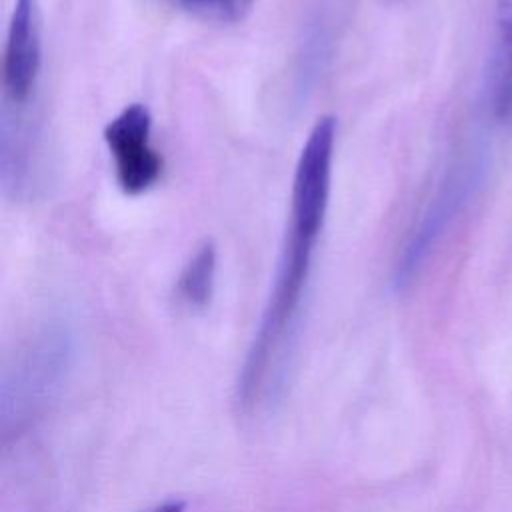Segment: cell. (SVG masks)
<instances>
[{
  "label": "cell",
  "mask_w": 512,
  "mask_h": 512,
  "mask_svg": "<svg viewBox=\"0 0 512 512\" xmlns=\"http://www.w3.org/2000/svg\"><path fill=\"white\" fill-rule=\"evenodd\" d=\"M490 84L500 96L512 100V0H496V42Z\"/></svg>",
  "instance_id": "obj_7"
},
{
  "label": "cell",
  "mask_w": 512,
  "mask_h": 512,
  "mask_svg": "<svg viewBox=\"0 0 512 512\" xmlns=\"http://www.w3.org/2000/svg\"><path fill=\"white\" fill-rule=\"evenodd\" d=\"M170 6L200 20L232 24L246 16L252 0H164Z\"/></svg>",
  "instance_id": "obj_8"
},
{
  "label": "cell",
  "mask_w": 512,
  "mask_h": 512,
  "mask_svg": "<svg viewBox=\"0 0 512 512\" xmlns=\"http://www.w3.org/2000/svg\"><path fill=\"white\" fill-rule=\"evenodd\" d=\"M38 0H14L4 56L2 96L4 108L28 110L42 72V24Z\"/></svg>",
  "instance_id": "obj_5"
},
{
  "label": "cell",
  "mask_w": 512,
  "mask_h": 512,
  "mask_svg": "<svg viewBox=\"0 0 512 512\" xmlns=\"http://www.w3.org/2000/svg\"><path fill=\"white\" fill-rule=\"evenodd\" d=\"M218 254L212 242H204L184 264L176 280V298L190 310H202L208 306L216 284Z\"/></svg>",
  "instance_id": "obj_6"
},
{
  "label": "cell",
  "mask_w": 512,
  "mask_h": 512,
  "mask_svg": "<svg viewBox=\"0 0 512 512\" xmlns=\"http://www.w3.org/2000/svg\"><path fill=\"white\" fill-rule=\"evenodd\" d=\"M474 186V168L470 164H462L454 168L438 192L426 206L418 224L410 232L398 260L394 266V286L398 290L410 286L414 278L422 272L428 258L436 250L438 242L458 218L462 206L468 202L470 190Z\"/></svg>",
  "instance_id": "obj_4"
},
{
  "label": "cell",
  "mask_w": 512,
  "mask_h": 512,
  "mask_svg": "<svg viewBox=\"0 0 512 512\" xmlns=\"http://www.w3.org/2000/svg\"><path fill=\"white\" fill-rule=\"evenodd\" d=\"M104 142L120 190L128 196L148 192L162 176V156L152 144V114L146 104H126L104 126Z\"/></svg>",
  "instance_id": "obj_3"
},
{
  "label": "cell",
  "mask_w": 512,
  "mask_h": 512,
  "mask_svg": "<svg viewBox=\"0 0 512 512\" xmlns=\"http://www.w3.org/2000/svg\"><path fill=\"white\" fill-rule=\"evenodd\" d=\"M72 356L70 334L62 326L42 330L6 370L2 382V428H20L60 386Z\"/></svg>",
  "instance_id": "obj_2"
},
{
  "label": "cell",
  "mask_w": 512,
  "mask_h": 512,
  "mask_svg": "<svg viewBox=\"0 0 512 512\" xmlns=\"http://www.w3.org/2000/svg\"><path fill=\"white\" fill-rule=\"evenodd\" d=\"M184 510H186V504L182 500H164L138 512H184Z\"/></svg>",
  "instance_id": "obj_9"
},
{
  "label": "cell",
  "mask_w": 512,
  "mask_h": 512,
  "mask_svg": "<svg viewBox=\"0 0 512 512\" xmlns=\"http://www.w3.org/2000/svg\"><path fill=\"white\" fill-rule=\"evenodd\" d=\"M334 144L336 118L320 116L296 160L288 220L268 300L238 376V402L250 412L274 404L286 386L312 260L330 204Z\"/></svg>",
  "instance_id": "obj_1"
}]
</instances>
